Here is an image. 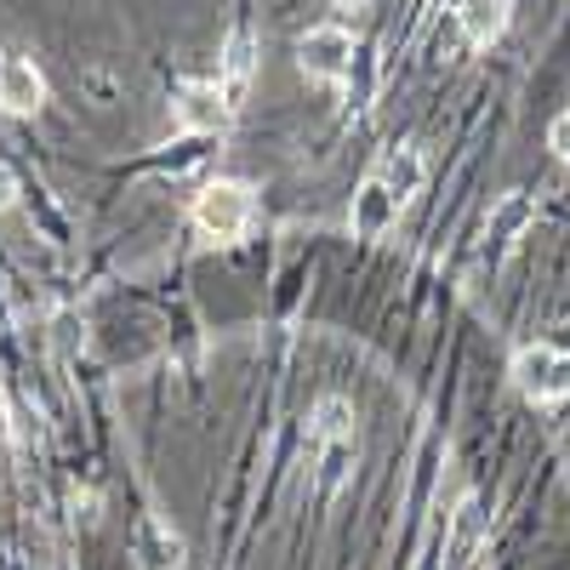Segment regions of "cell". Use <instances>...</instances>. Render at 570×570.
<instances>
[{"mask_svg":"<svg viewBox=\"0 0 570 570\" xmlns=\"http://www.w3.org/2000/svg\"><path fill=\"white\" fill-rule=\"evenodd\" d=\"M252 212H257L252 188L234 183V177H217V183H206L200 195H195V223H200L206 240H217V246L240 240V234L252 228Z\"/></svg>","mask_w":570,"mask_h":570,"instance_id":"obj_1","label":"cell"},{"mask_svg":"<svg viewBox=\"0 0 570 570\" xmlns=\"http://www.w3.org/2000/svg\"><path fill=\"white\" fill-rule=\"evenodd\" d=\"M513 389L525 394L531 405H559L570 400V354L548 348V343H531L513 354Z\"/></svg>","mask_w":570,"mask_h":570,"instance_id":"obj_2","label":"cell"},{"mask_svg":"<svg viewBox=\"0 0 570 570\" xmlns=\"http://www.w3.org/2000/svg\"><path fill=\"white\" fill-rule=\"evenodd\" d=\"M297 63L308 80H343L354 69V35L343 23H325V29H308L297 40Z\"/></svg>","mask_w":570,"mask_h":570,"instance_id":"obj_3","label":"cell"},{"mask_svg":"<svg viewBox=\"0 0 570 570\" xmlns=\"http://www.w3.org/2000/svg\"><path fill=\"white\" fill-rule=\"evenodd\" d=\"M354 462H360V434L314 440V491H320V502H331L354 480Z\"/></svg>","mask_w":570,"mask_h":570,"instance_id":"obj_4","label":"cell"},{"mask_svg":"<svg viewBox=\"0 0 570 570\" xmlns=\"http://www.w3.org/2000/svg\"><path fill=\"white\" fill-rule=\"evenodd\" d=\"M531 223H537V200H531V195H519V188H513V195H502V200L491 206V217H485V252H491V263L508 257V246H513Z\"/></svg>","mask_w":570,"mask_h":570,"instance_id":"obj_5","label":"cell"},{"mask_svg":"<svg viewBox=\"0 0 570 570\" xmlns=\"http://www.w3.org/2000/svg\"><path fill=\"white\" fill-rule=\"evenodd\" d=\"M46 104V75L35 69V58H7L0 63V109L7 115H35Z\"/></svg>","mask_w":570,"mask_h":570,"instance_id":"obj_6","label":"cell"},{"mask_svg":"<svg viewBox=\"0 0 570 570\" xmlns=\"http://www.w3.org/2000/svg\"><path fill=\"white\" fill-rule=\"evenodd\" d=\"M394 217H400V200H394L376 177H365L360 195H354V212H348L354 234H360V240H383V234L394 228Z\"/></svg>","mask_w":570,"mask_h":570,"instance_id":"obj_7","label":"cell"},{"mask_svg":"<svg viewBox=\"0 0 570 570\" xmlns=\"http://www.w3.org/2000/svg\"><path fill=\"white\" fill-rule=\"evenodd\" d=\"M376 183H383L389 188V195L405 206L411 195H416V188H422V177H428V166H422V155L411 149V142H400V149H389L383 160H376V171H371Z\"/></svg>","mask_w":570,"mask_h":570,"instance_id":"obj_8","label":"cell"},{"mask_svg":"<svg viewBox=\"0 0 570 570\" xmlns=\"http://www.w3.org/2000/svg\"><path fill=\"white\" fill-rule=\"evenodd\" d=\"M252 69H257V58H252V35L240 29V35L228 40V52H223V86H217L228 109H240V104H246V91H252Z\"/></svg>","mask_w":570,"mask_h":570,"instance_id":"obj_9","label":"cell"},{"mask_svg":"<svg viewBox=\"0 0 570 570\" xmlns=\"http://www.w3.org/2000/svg\"><path fill=\"white\" fill-rule=\"evenodd\" d=\"M228 115H234V109L223 104V91H217V86H188V91H183V104H177V120H183V126H195V131H217Z\"/></svg>","mask_w":570,"mask_h":570,"instance_id":"obj_10","label":"cell"},{"mask_svg":"<svg viewBox=\"0 0 570 570\" xmlns=\"http://www.w3.org/2000/svg\"><path fill=\"white\" fill-rule=\"evenodd\" d=\"M462 35L473 40V46H491V40H502V29H508V0H462Z\"/></svg>","mask_w":570,"mask_h":570,"instance_id":"obj_11","label":"cell"},{"mask_svg":"<svg viewBox=\"0 0 570 570\" xmlns=\"http://www.w3.org/2000/svg\"><path fill=\"white\" fill-rule=\"evenodd\" d=\"M480 537H485V508H480V497H462V508H456V519H451V564H468V553L480 548Z\"/></svg>","mask_w":570,"mask_h":570,"instance_id":"obj_12","label":"cell"},{"mask_svg":"<svg viewBox=\"0 0 570 570\" xmlns=\"http://www.w3.org/2000/svg\"><path fill=\"white\" fill-rule=\"evenodd\" d=\"M308 434H314V440H331V434H360V428H354V405H348L343 394H325V400L314 405Z\"/></svg>","mask_w":570,"mask_h":570,"instance_id":"obj_13","label":"cell"},{"mask_svg":"<svg viewBox=\"0 0 570 570\" xmlns=\"http://www.w3.org/2000/svg\"><path fill=\"white\" fill-rule=\"evenodd\" d=\"M137 548H142V559H149V564H177V559H183V542L160 525V519H149V525H142Z\"/></svg>","mask_w":570,"mask_h":570,"instance_id":"obj_14","label":"cell"},{"mask_svg":"<svg viewBox=\"0 0 570 570\" xmlns=\"http://www.w3.org/2000/svg\"><path fill=\"white\" fill-rule=\"evenodd\" d=\"M548 149L559 155V166H570V115H559V120L548 126Z\"/></svg>","mask_w":570,"mask_h":570,"instance_id":"obj_15","label":"cell"},{"mask_svg":"<svg viewBox=\"0 0 570 570\" xmlns=\"http://www.w3.org/2000/svg\"><path fill=\"white\" fill-rule=\"evenodd\" d=\"M18 206V171L12 166H0V217H7Z\"/></svg>","mask_w":570,"mask_h":570,"instance_id":"obj_16","label":"cell"},{"mask_svg":"<svg viewBox=\"0 0 570 570\" xmlns=\"http://www.w3.org/2000/svg\"><path fill=\"white\" fill-rule=\"evenodd\" d=\"M331 7H337V12H343V18H360V12H365V7H371V0H331Z\"/></svg>","mask_w":570,"mask_h":570,"instance_id":"obj_17","label":"cell"},{"mask_svg":"<svg viewBox=\"0 0 570 570\" xmlns=\"http://www.w3.org/2000/svg\"><path fill=\"white\" fill-rule=\"evenodd\" d=\"M0 440H7V394H0Z\"/></svg>","mask_w":570,"mask_h":570,"instance_id":"obj_18","label":"cell"}]
</instances>
